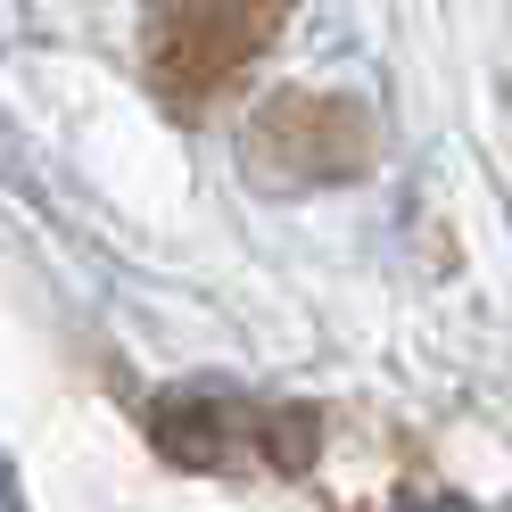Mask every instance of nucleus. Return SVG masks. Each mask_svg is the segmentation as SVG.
I'll return each instance as SVG.
<instances>
[{
    "label": "nucleus",
    "instance_id": "obj_1",
    "mask_svg": "<svg viewBox=\"0 0 512 512\" xmlns=\"http://www.w3.org/2000/svg\"><path fill=\"white\" fill-rule=\"evenodd\" d=\"M290 0H149L141 67L174 108H207L223 83H240L273 50Z\"/></svg>",
    "mask_w": 512,
    "mask_h": 512
},
{
    "label": "nucleus",
    "instance_id": "obj_2",
    "mask_svg": "<svg viewBox=\"0 0 512 512\" xmlns=\"http://www.w3.org/2000/svg\"><path fill=\"white\" fill-rule=\"evenodd\" d=\"M248 166L265 182H347L372 166V116L339 91H273L248 116Z\"/></svg>",
    "mask_w": 512,
    "mask_h": 512
}]
</instances>
